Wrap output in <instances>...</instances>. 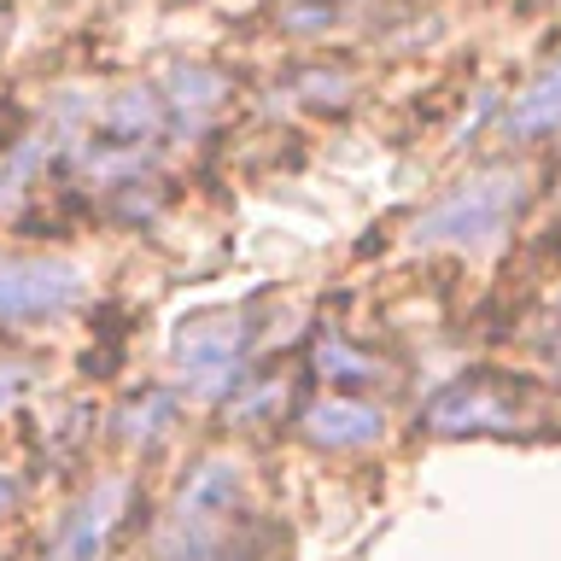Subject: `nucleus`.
Instances as JSON below:
<instances>
[{
	"mask_svg": "<svg viewBox=\"0 0 561 561\" xmlns=\"http://www.w3.org/2000/svg\"><path fill=\"white\" fill-rule=\"evenodd\" d=\"M298 427H305V438L322 450H363L386 433V415L363 398H316L310 410L298 415Z\"/></svg>",
	"mask_w": 561,
	"mask_h": 561,
	"instance_id": "0eeeda50",
	"label": "nucleus"
},
{
	"mask_svg": "<svg viewBox=\"0 0 561 561\" xmlns=\"http://www.w3.org/2000/svg\"><path fill=\"white\" fill-rule=\"evenodd\" d=\"M508 135H556L561 129V65H550L543 77H533L508 105Z\"/></svg>",
	"mask_w": 561,
	"mask_h": 561,
	"instance_id": "6e6552de",
	"label": "nucleus"
},
{
	"mask_svg": "<svg viewBox=\"0 0 561 561\" xmlns=\"http://www.w3.org/2000/svg\"><path fill=\"white\" fill-rule=\"evenodd\" d=\"M82 305V270L65 257H0V328H30Z\"/></svg>",
	"mask_w": 561,
	"mask_h": 561,
	"instance_id": "7ed1b4c3",
	"label": "nucleus"
},
{
	"mask_svg": "<svg viewBox=\"0 0 561 561\" xmlns=\"http://www.w3.org/2000/svg\"><path fill=\"white\" fill-rule=\"evenodd\" d=\"M30 392V368H0V415Z\"/></svg>",
	"mask_w": 561,
	"mask_h": 561,
	"instance_id": "f8f14e48",
	"label": "nucleus"
},
{
	"mask_svg": "<svg viewBox=\"0 0 561 561\" xmlns=\"http://www.w3.org/2000/svg\"><path fill=\"white\" fill-rule=\"evenodd\" d=\"M234 503H240V462L205 456V462L187 473V485L175 491V503L164 515V533H158L164 561H175L182 550H193V543H210L228 520H234Z\"/></svg>",
	"mask_w": 561,
	"mask_h": 561,
	"instance_id": "f03ea898",
	"label": "nucleus"
},
{
	"mask_svg": "<svg viewBox=\"0 0 561 561\" xmlns=\"http://www.w3.org/2000/svg\"><path fill=\"white\" fill-rule=\"evenodd\" d=\"M170 415H175V398H170V392H147L140 403H129V410H123L117 433L129 438V445H152V438L170 427Z\"/></svg>",
	"mask_w": 561,
	"mask_h": 561,
	"instance_id": "1a4fd4ad",
	"label": "nucleus"
},
{
	"mask_svg": "<svg viewBox=\"0 0 561 561\" xmlns=\"http://www.w3.org/2000/svg\"><path fill=\"white\" fill-rule=\"evenodd\" d=\"M18 491H24V485H18V473H12V468H0V520H7V515H12V503H18Z\"/></svg>",
	"mask_w": 561,
	"mask_h": 561,
	"instance_id": "ddd939ff",
	"label": "nucleus"
},
{
	"mask_svg": "<svg viewBox=\"0 0 561 561\" xmlns=\"http://www.w3.org/2000/svg\"><path fill=\"white\" fill-rule=\"evenodd\" d=\"M240 351H245L240 310H199L175 328V368L199 398H222L228 386H240Z\"/></svg>",
	"mask_w": 561,
	"mask_h": 561,
	"instance_id": "20e7f679",
	"label": "nucleus"
},
{
	"mask_svg": "<svg viewBox=\"0 0 561 561\" xmlns=\"http://www.w3.org/2000/svg\"><path fill=\"white\" fill-rule=\"evenodd\" d=\"M123 508H129V480H100L88 497L65 515L59 538H53V561H94L105 538L117 533Z\"/></svg>",
	"mask_w": 561,
	"mask_h": 561,
	"instance_id": "39448f33",
	"label": "nucleus"
},
{
	"mask_svg": "<svg viewBox=\"0 0 561 561\" xmlns=\"http://www.w3.org/2000/svg\"><path fill=\"white\" fill-rule=\"evenodd\" d=\"M421 427H433V433H508L515 427V410L485 380H456L421 410Z\"/></svg>",
	"mask_w": 561,
	"mask_h": 561,
	"instance_id": "423d86ee",
	"label": "nucleus"
},
{
	"mask_svg": "<svg viewBox=\"0 0 561 561\" xmlns=\"http://www.w3.org/2000/svg\"><path fill=\"white\" fill-rule=\"evenodd\" d=\"M316 363H322V375H328V380H375V375H380V363H375V357H363L357 345H345L340 333H328V340L316 345Z\"/></svg>",
	"mask_w": 561,
	"mask_h": 561,
	"instance_id": "9d476101",
	"label": "nucleus"
},
{
	"mask_svg": "<svg viewBox=\"0 0 561 561\" xmlns=\"http://www.w3.org/2000/svg\"><path fill=\"white\" fill-rule=\"evenodd\" d=\"M515 210H520V175L491 164V170H473L468 182H456L433 210H421L410 234H415V245H468V252H485V245L503 240Z\"/></svg>",
	"mask_w": 561,
	"mask_h": 561,
	"instance_id": "f257e3e1",
	"label": "nucleus"
},
{
	"mask_svg": "<svg viewBox=\"0 0 561 561\" xmlns=\"http://www.w3.org/2000/svg\"><path fill=\"white\" fill-rule=\"evenodd\" d=\"M175 561H257V550H252V543H240V538L222 526L210 543H193V550H182Z\"/></svg>",
	"mask_w": 561,
	"mask_h": 561,
	"instance_id": "9b49d317",
	"label": "nucleus"
}]
</instances>
